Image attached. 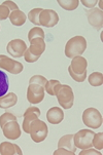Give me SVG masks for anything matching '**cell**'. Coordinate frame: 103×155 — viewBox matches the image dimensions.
Listing matches in <instances>:
<instances>
[{
	"mask_svg": "<svg viewBox=\"0 0 103 155\" xmlns=\"http://www.w3.org/2000/svg\"><path fill=\"white\" fill-rule=\"evenodd\" d=\"M54 94L57 97L58 103L64 109H70L74 104V93L69 85L58 83L55 86Z\"/></svg>",
	"mask_w": 103,
	"mask_h": 155,
	"instance_id": "1",
	"label": "cell"
},
{
	"mask_svg": "<svg viewBox=\"0 0 103 155\" xmlns=\"http://www.w3.org/2000/svg\"><path fill=\"white\" fill-rule=\"evenodd\" d=\"M87 49V40L84 36H74L67 41L65 45V56L69 59L81 56Z\"/></svg>",
	"mask_w": 103,
	"mask_h": 155,
	"instance_id": "2",
	"label": "cell"
},
{
	"mask_svg": "<svg viewBox=\"0 0 103 155\" xmlns=\"http://www.w3.org/2000/svg\"><path fill=\"white\" fill-rule=\"evenodd\" d=\"M49 134V128H47L46 123L42 120H39L38 118L33 120L30 124V130H29V135L31 139L35 143H40L44 141Z\"/></svg>",
	"mask_w": 103,
	"mask_h": 155,
	"instance_id": "3",
	"label": "cell"
},
{
	"mask_svg": "<svg viewBox=\"0 0 103 155\" xmlns=\"http://www.w3.org/2000/svg\"><path fill=\"white\" fill-rule=\"evenodd\" d=\"M83 122L87 127L99 128L102 125V115L96 108H87L83 113Z\"/></svg>",
	"mask_w": 103,
	"mask_h": 155,
	"instance_id": "4",
	"label": "cell"
},
{
	"mask_svg": "<svg viewBox=\"0 0 103 155\" xmlns=\"http://www.w3.org/2000/svg\"><path fill=\"white\" fill-rule=\"evenodd\" d=\"M95 133L93 130L84 128V130H78L75 135H73V142L76 148L80 149H88L92 147V140Z\"/></svg>",
	"mask_w": 103,
	"mask_h": 155,
	"instance_id": "5",
	"label": "cell"
},
{
	"mask_svg": "<svg viewBox=\"0 0 103 155\" xmlns=\"http://www.w3.org/2000/svg\"><path fill=\"white\" fill-rule=\"evenodd\" d=\"M44 87L36 83H30L27 88V100L31 104H39L44 99Z\"/></svg>",
	"mask_w": 103,
	"mask_h": 155,
	"instance_id": "6",
	"label": "cell"
},
{
	"mask_svg": "<svg viewBox=\"0 0 103 155\" xmlns=\"http://www.w3.org/2000/svg\"><path fill=\"white\" fill-rule=\"evenodd\" d=\"M0 69L9 71L10 74H20L24 70V66L20 62H17L4 54H0Z\"/></svg>",
	"mask_w": 103,
	"mask_h": 155,
	"instance_id": "7",
	"label": "cell"
},
{
	"mask_svg": "<svg viewBox=\"0 0 103 155\" xmlns=\"http://www.w3.org/2000/svg\"><path fill=\"white\" fill-rule=\"evenodd\" d=\"M59 22V15L53 9H42L39 15V23L46 28H53Z\"/></svg>",
	"mask_w": 103,
	"mask_h": 155,
	"instance_id": "8",
	"label": "cell"
},
{
	"mask_svg": "<svg viewBox=\"0 0 103 155\" xmlns=\"http://www.w3.org/2000/svg\"><path fill=\"white\" fill-rule=\"evenodd\" d=\"M28 47L26 45L25 41L22 39H12L9 41L6 45V51L9 54H12L15 58H22L24 56V52Z\"/></svg>",
	"mask_w": 103,
	"mask_h": 155,
	"instance_id": "9",
	"label": "cell"
},
{
	"mask_svg": "<svg viewBox=\"0 0 103 155\" xmlns=\"http://www.w3.org/2000/svg\"><path fill=\"white\" fill-rule=\"evenodd\" d=\"M87 18L88 22L96 30H100L103 27V12L99 8H91L90 10H87Z\"/></svg>",
	"mask_w": 103,
	"mask_h": 155,
	"instance_id": "10",
	"label": "cell"
},
{
	"mask_svg": "<svg viewBox=\"0 0 103 155\" xmlns=\"http://www.w3.org/2000/svg\"><path fill=\"white\" fill-rule=\"evenodd\" d=\"M40 110L37 107L31 106L27 108V110L24 113V120H23V130L26 134H29V130H30V124L33 120L37 119L40 116Z\"/></svg>",
	"mask_w": 103,
	"mask_h": 155,
	"instance_id": "11",
	"label": "cell"
},
{
	"mask_svg": "<svg viewBox=\"0 0 103 155\" xmlns=\"http://www.w3.org/2000/svg\"><path fill=\"white\" fill-rule=\"evenodd\" d=\"M2 133L5 138L9 139V140H17L21 137V127L18 123L17 120H12V121L7 122L2 127Z\"/></svg>",
	"mask_w": 103,
	"mask_h": 155,
	"instance_id": "12",
	"label": "cell"
},
{
	"mask_svg": "<svg viewBox=\"0 0 103 155\" xmlns=\"http://www.w3.org/2000/svg\"><path fill=\"white\" fill-rule=\"evenodd\" d=\"M70 69L72 72L76 73V74H83V73L87 72V67H88V62L84 57L77 56L72 58V61L70 64Z\"/></svg>",
	"mask_w": 103,
	"mask_h": 155,
	"instance_id": "13",
	"label": "cell"
},
{
	"mask_svg": "<svg viewBox=\"0 0 103 155\" xmlns=\"http://www.w3.org/2000/svg\"><path fill=\"white\" fill-rule=\"evenodd\" d=\"M46 119L51 124H59L64 119V112L61 108L52 107L46 112Z\"/></svg>",
	"mask_w": 103,
	"mask_h": 155,
	"instance_id": "14",
	"label": "cell"
},
{
	"mask_svg": "<svg viewBox=\"0 0 103 155\" xmlns=\"http://www.w3.org/2000/svg\"><path fill=\"white\" fill-rule=\"evenodd\" d=\"M0 154L1 155H22L23 152L17 144L10 142H2L0 144Z\"/></svg>",
	"mask_w": 103,
	"mask_h": 155,
	"instance_id": "15",
	"label": "cell"
},
{
	"mask_svg": "<svg viewBox=\"0 0 103 155\" xmlns=\"http://www.w3.org/2000/svg\"><path fill=\"white\" fill-rule=\"evenodd\" d=\"M29 51L34 56L40 57L46 51V42L42 38H35L30 40V46L28 47Z\"/></svg>",
	"mask_w": 103,
	"mask_h": 155,
	"instance_id": "16",
	"label": "cell"
},
{
	"mask_svg": "<svg viewBox=\"0 0 103 155\" xmlns=\"http://www.w3.org/2000/svg\"><path fill=\"white\" fill-rule=\"evenodd\" d=\"M17 103L18 97L15 93H9L0 97V108L2 109H9L10 107H14Z\"/></svg>",
	"mask_w": 103,
	"mask_h": 155,
	"instance_id": "17",
	"label": "cell"
},
{
	"mask_svg": "<svg viewBox=\"0 0 103 155\" xmlns=\"http://www.w3.org/2000/svg\"><path fill=\"white\" fill-rule=\"evenodd\" d=\"M26 20H27L26 15L20 9L14 10V12H10V15H9L10 23H12L14 26H17V27L23 26L24 24L26 23Z\"/></svg>",
	"mask_w": 103,
	"mask_h": 155,
	"instance_id": "18",
	"label": "cell"
},
{
	"mask_svg": "<svg viewBox=\"0 0 103 155\" xmlns=\"http://www.w3.org/2000/svg\"><path fill=\"white\" fill-rule=\"evenodd\" d=\"M65 148L68 150L76 152V147L73 142V135H65L60 138V140L58 141V148Z\"/></svg>",
	"mask_w": 103,
	"mask_h": 155,
	"instance_id": "19",
	"label": "cell"
},
{
	"mask_svg": "<svg viewBox=\"0 0 103 155\" xmlns=\"http://www.w3.org/2000/svg\"><path fill=\"white\" fill-rule=\"evenodd\" d=\"M9 87V77H7L6 73H4L3 71L0 70V97L7 94Z\"/></svg>",
	"mask_w": 103,
	"mask_h": 155,
	"instance_id": "20",
	"label": "cell"
},
{
	"mask_svg": "<svg viewBox=\"0 0 103 155\" xmlns=\"http://www.w3.org/2000/svg\"><path fill=\"white\" fill-rule=\"evenodd\" d=\"M88 81L92 86H101L103 84V74L101 72H93L88 77Z\"/></svg>",
	"mask_w": 103,
	"mask_h": 155,
	"instance_id": "21",
	"label": "cell"
},
{
	"mask_svg": "<svg viewBox=\"0 0 103 155\" xmlns=\"http://www.w3.org/2000/svg\"><path fill=\"white\" fill-rule=\"evenodd\" d=\"M57 2L65 10H74L80 4L78 0H58Z\"/></svg>",
	"mask_w": 103,
	"mask_h": 155,
	"instance_id": "22",
	"label": "cell"
},
{
	"mask_svg": "<svg viewBox=\"0 0 103 155\" xmlns=\"http://www.w3.org/2000/svg\"><path fill=\"white\" fill-rule=\"evenodd\" d=\"M41 12H42V8L31 9L28 14V20L32 24H34V25L40 26V23H39V15H40Z\"/></svg>",
	"mask_w": 103,
	"mask_h": 155,
	"instance_id": "23",
	"label": "cell"
},
{
	"mask_svg": "<svg viewBox=\"0 0 103 155\" xmlns=\"http://www.w3.org/2000/svg\"><path fill=\"white\" fill-rule=\"evenodd\" d=\"M35 38H44V31L40 27H34L29 31L28 33V39L29 41Z\"/></svg>",
	"mask_w": 103,
	"mask_h": 155,
	"instance_id": "24",
	"label": "cell"
},
{
	"mask_svg": "<svg viewBox=\"0 0 103 155\" xmlns=\"http://www.w3.org/2000/svg\"><path fill=\"white\" fill-rule=\"evenodd\" d=\"M92 146L95 147V149L101 151L103 149V134L98 133L95 134L93 137V140H92Z\"/></svg>",
	"mask_w": 103,
	"mask_h": 155,
	"instance_id": "25",
	"label": "cell"
},
{
	"mask_svg": "<svg viewBox=\"0 0 103 155\" xmlns=\"http://www.w3.org/2000/svg\"><path fill=\"white\" fill-rule=\"evenodd\" d=\"M17 119L18 118L15 114H12V113H10V112H5L0 116V127L2 128L4 127L5 123L12 121V120H17Z\"/></svg>",
	"mask_w": 103,
	"mask_h": 155,
	"instance_id": "26",
	"label": "cell"
},
{
	"mask_svg": "<svg viewBox=\"0 0 103 155\" xmlns=\"http://www.w3.org/2000/svg\"><path fill=\"white\" fill-rule=\"evenodd\" d=\"M58 83H60L59 80H56V79H51V80H47L46 86H44V91H46L50 96H55L54 94V89H55V86H56Z\"/></svg>",
	"mask_w": 103,
	"mask_h": 155,
	"instance_id": "27",
	"label": "cell"
},
{
	"mask_svg": "<svg viewBox=\"0 0 103 155\" xmlns=\"http://www.w3.org/2000/svg\"><path fill=\"white\" fill-rule=\"evenodd\" d=\"M46 82H47V79L42 75H33L32 77L30 78V80H29V84H30V83H36V84H39V85L43 86V87L46 86Z\"/></svg>",
	"mask_w": 103,
	"mask_h": 155,
	"instance_id": "28",
	"label": "cell"
},
{
	"mask_svg": "<svg viewBox=\"0 0 103 155\" xmlns=\"http://www.w3.org/2000/svg\"><path fill=\"white\" fill-rule=\"evenodd\" d=\"M68 73H69V75L71 76V78L74 81H76V82H84L87 78V72L83 73V74H76V73L72 72L70 67H68Z\"/></svg>",
	"mask_w": 103,
	"mask_h": 155,
	"instance_id": "29",
	"label": "cell"
},
{
	"mask_svg": "<svg viewBox=\"0 0 103 155\" xmlns=\"http://www.w3.org/2000/svg\"><path fill=\"white\" fill-rule=\"evenodd\" d=\"M10 15V10L9 9V7H6L3 4H0V21H4L7 18H9Z\"/></svg>",
	"mask_w": 103,
	"mask_h": 155,
	"instance_id": "30",
	"label": "cell"
},
{
	"mask_svg": "<svg viewBox=\"0 0 103 155\" xmlns=\"http://www.w3.org/2000/svg\"><path fill=\"white\" fill-rule=\"evenodd\" d=\"M24 58H25V61L28 62V63H34V62H37L38 59L40 57H37V56H34V54H31L30 51H29V49L27 48L24 52Z\"/></svg>",
	"mask_w": 103,
	"mask_h": 155,
	"instance_id": "31",
	"label": "cell"
},
{
	"mask_svg": "<svg viewBox=\"0 0 103 155\" xmlns=\"http://www.w3.org/2000/svg\"><path fill=\"white\" fill-rule=\"evenodd\" d=\"M75 153L70 150H68V149H65V148H58L57 150H55L54 152V155H74Z\"/></svg>",
	"mask_w": 103,
	"mask_h": 155,
	"instance_id": "32",
	"label": "cell"
},
{
	"mask_svg": "<svg viewBox=\"0 0 103 155\" xmlns=\"http://www.w3.org/2000/svg\"><path fill=\"white\" fill-rule=\"evenodd\" d=\"M90 154H96V155H101L102 153L101 152H99V150H97V149H92L91 148H88V149H83L81 152H80V155H90Z\"/></svg>",
	"mask_w": 103,
	"mask_h": 155,
	"instance_id": "33",
	"label": "cell"
},
{
	"mask_svg": "<svg viewBox=\"0 0 103 155\" xmlns=\"http://www.w3.org/2000/svg\"><path fill=\"white\" fill-rule=\"evenodd\" d=\"M80 3L83 4L84 6L89 7V8H94L95 5L98 3V0H81Z\"/></svg>",
	"mask_w": 103,
	"mask_h": 155,
	"instance_id": "34",
	"label": "cell"
},
{
	"mask_svg": "<svg viewBox=\"0 0 103 155\" xmlns=\"http://www.w3.org/2000/svg\"><path fill=\"white\" fill-rule=\"evenodd\" d=\"M2 4L5 5V6H6V7H9V9L10 10V12H14V10L19 9V6H18V5L15 4V2H12V1H4Z\"/></svg>",
	"mask_w": 103,
	"mask_h": 155,
	"instance_id": "35",
	"label": "cell"
},
{
	"mask_svg": "<svg viewBox=\"0 0 103 155\" xmlns=\"http://www.w3.org/2000/svg\"><path fill=\"white\" fill-rule=\"evenodd\" d=\"M98 2H99V9L102 10V1L100 0V1H98Z\"/></svg>",
	"mask_w": 103,
	"mask_h": 155,
	"instance_id": "36",
	"label": "cell"
}]
</instances>
